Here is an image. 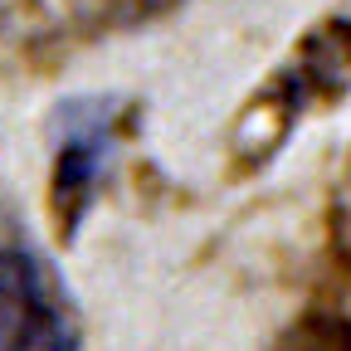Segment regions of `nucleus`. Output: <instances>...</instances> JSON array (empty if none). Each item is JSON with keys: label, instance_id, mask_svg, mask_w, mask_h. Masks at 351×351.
<instances>
[{"label": "nucleus", "instance_id": "nucleus-2", "mask_svg": "<svg viewBox=\"0 0 351 351\" xmlns=\"http://www.w3.org/2000/svg\"><path fill=\"white\" fill-rule=\"evenodd\" d=\"M112 147V122H108V103H93V117H73L69 108V122H64V147H59V181H54V195H59V215L64 210H78L88 205V191L98 181V161L108 156Z\"/></svg>", "mask_w": 351, "mask_h": 351}, {"label": "nucleus", "instance_id": "nucleus-1", "mask_svg": "<svg viewBox=\"0 0 351 351\" xmlns=\"http://www.w3.org/2000/svg\"><path fill=\"white\" fill-rule=\"evenodd\" d=\"M0 351H78L73 302L25 244H0Z\"/></svg>", "mask_w": 351, "mask_h": 351}]
</instances>
